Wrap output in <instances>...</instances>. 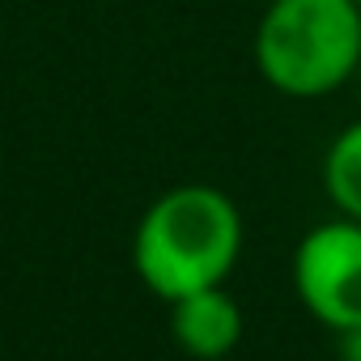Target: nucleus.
<instances>
[{"instance_id":"nucleus-7","label":"nucleus","mask_w":361,"mask_h":361,"mask_svg":"<svg viewBox=\"0 0 361 361\" xmlns=\"http://www.w3.org/2000/svg\"><path fill=\"white\" fill-rule=\"evenodd\" d=\"M357 9H361V0H357Z\"/></svg>"},{"instance_id":"nucleus-5","label":"nucleus","mask_w":361,"mask_h":361,"mask_svg":"<svg viewBox=\"0 0 361 361\" xmlns=\"http://www.w3.org/2000/svg\"><path fill=\"white\" fill-rule=\"evenodd\" d=\"M323 192L340 217L361 221V119L331 136L323 153Z\"/></svg>"},{"instance_id":"nucleus-4","label":"nucleus","mask_w":361,"mask_h":361,"mask_svg":"<svg viewBox=\"0 0 361 361\" xmlns=\"http://www.w3.org/2000/svg\"><path fill=\"white\" fill-rule=\"evenodd\" d=\"M170 340L196 361H221L243 340V306L226 285L170 302Z\"/></svg>"},{"instance_id":"nucleus-2","label":"nucleus","mask_w":361,"mask_h":361,"mask_svg":"<svg viewBox=\"0 0 361 361\" xmlns=\"http://www.w3.org/2000/svg\"><path fill=\"white\" fill-rule=\"evenodd\" d=\"M251 56L259 77L298 102L336 94L361 73L357 0H268Z\"/></svg>"},{"instance_id":"nucleus-1","label":"nucleus","mask_w":361,"mask_h":361,"mask_svg":"<svg viewBox=\"0 0 361 361\" xmlns=\"http://www.w3.org/2000/svg\"><path fill=\"white\" fill-rule=\"evenodd\" d=\"M243 255V213L213 183H178L161 192L136 221L132 268L166 306L226 285Z\"/></svg>"},{"instance_id":"nucleus-3","label":"nucleus","mask_w":361,"mask_h":361,"mask_svg":"<svg viewBox=\"0 0 361 361\" xmlns=\"http://www.w3.org/2000/svg\"><path fill=\"white\" fill-rule=\"evenodd\" d=\"M293 289L314 323L344 331L361 323V221L331 217L302 234L293 251Z\"/></svg>"},{"instance_id":"nucleus-6","label":"nucleus","mask_w":361,"mask_h":361,"mask_svg":"<svg viewBox=\"0 0 361 361\" xmlns=\"http://www.w3.org/2000/svg\"><path fill=\"white\" fill-rule=\"evenodd\" d=\"M336 357L340 361H361V323L336 331Z\"/></svg>"}]
</instances>
